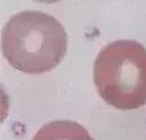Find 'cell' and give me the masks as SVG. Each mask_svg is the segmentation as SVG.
Masks as SVG:
<instances>
[{
  "label": "cell",
  "mask_w": 146,
  "mask_h": 140,
  "mask_svg": "<svg viewBox=\"0 0 146 140\" xmlns=\"http://www.w3.org/2000/svg\"><path fill=\"white\" fill-rule=\"evenodd\" d=\"M67 32L55 17L40 10L12 15L1 33V50L12 67L28 75L50 72L67 53Z\"/></svg>",
  "instance_id": "1"
},
{
  "label": "cell",
  "mask_w": 146,
  "mask_h": 140,
  "mask_svg": "<svg viewBox=\"0 0 146 140\" xmlns=\"http://www.w3.org/2000/svg\"><path fill=\"white\" fill-rule=\"evenodd\" d=\"M94 84L109 105L132 111L146 104V48L135 40H117L99 51Z\"/></svg>",
  "instance_id": "2"
},
{
  "label": "cell",
  "mask_w": 146,
  "mask_h": 140,
  "mask_svg": "<svg viewBox=\"0 0 146 140\" xmlns=\"http://www.w3.org/2000/svg\"><path fill=\"white\" fill-rule=\"evenodd\" d=\"M32 140H94L82 125L69 120H56L44 125Z\"/></svg>",
  "instance_id": "3"
}]
</instances>
